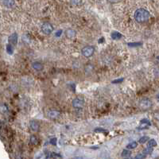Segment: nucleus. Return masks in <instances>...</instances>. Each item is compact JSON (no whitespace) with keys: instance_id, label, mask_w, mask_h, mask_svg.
<instances>
[{"instance_id":"2","label":"nucleus","mask_w":159,"mask_h":159,"mask_svg":"<svg viewBox=\"0 0 159 159\" xmlns=\"http://www.w3.org/2000/svg\"><path fill=\"white\" fill-rule=\"evenodd\" d=\"M139 107L142 110H148L152 108V102L148 98H142L139 100Z\"/></svg>"},{"instance_id":"28","label":"nucleus","mask_w":159,"mask_h":159,"mask_svg":"<svg viewBox=\"0 0 159 159\" xmlns=\"http://www.w3.org/2000/svg\"><path fill=\"white\" fill-rule=\"evenodd\" d=\"M62 30H57V33H56V37H61V35L62 34Z\"/></svg>"},{"instance_id":"22","label":"nucleus","mask_w":159,"mask_h":159,"mask_svg":"<svg viewBox=\"0 0 159 159\" xmlns=\"http://www.w3.org/2000/svg\"><path fill=\"white\" fill-rule=\"evenodd\" d=\"M149 141V138L147 137V136H143V137H142V138H140L139 139V143L140 144H143V143H146V142H148Z\"/></svg>"},{"instance_id":"31","label":"nucleus","mask_w":159,"mask_h":159,"mask_svg":"<svg viewBox=\"0 0 159 159\" xmlns=\"http://www.w3.org/2000/svg\"><path fill=\"white\" fill-rule=\"evenodd\" d=\"M157 59H158V60H159V56H158V57H157Z\"/></svg>"},{"instance_id":"27","label":"nucleus","mask_w":159,"mask_h":159,"mask_svg":"<svg viewBox=\"0 0 159 159\" xmlns=\"http://www.w3.org/2000/svg\"><path fill=\"white\" fill-rule=\"evenodd\" d=\"M71 2L74 5H80L81 3V0H71Z\"/></svg>"},{"instance_id":"29","label":"nucleus","mask_w":159,"mask_h":159,"mask_svg":"<svg viewBox=\"0 0 159 159\" xmlns=\"http://www.w3.org/2000/svg\"><path fill=\"white\" fill-rule=\"evenodd\" d=\"M104 38H103V37H102V38L100 39V40H99V43L104 42Z\"/></svg>"},{"instance_id":"1","label":"nucleus","mask_w":159,"mask_h":159,"mask_svg":"<svg viewBox=\"0 0 159 159\" xmlns=\"http://www.w3.org/2000/svg\"><path fill=\"white\" fill-rule=\"evenodd\" d=\"M134 17V19L137 22L144 23L150 18V13H149L148 11H146V9L139 8L135 11Z\"/></svg>"},{"instance_id":"13","label":"nucleus","mask_w":159,"mask_h":159,"mask_svg":"<svg viewBox=\"0 0 159 159\" xmlns=\"http://www.w3.org/2000/svg\"><path fill=\"white\" fill-rule=\"evenodd\" d=\"M122 36H123V35L118 31L112 32L111 34V38L114 39V40H119V39H120V38H122Z\"/></svg>"},{"instance_id":"8","label":"nucleus","mask_w":159,"mask_h":159,"mask_svg":"<svg viewBox=\"0 0 159 159\" xmlns=\"http://www.w3.org/2000/svg\"><path fill=\"white\" fill-rule=\"evenodd\" d=\"M60 111L57 110H50L48 112V117L51 119H56L60 116Z\"/></svg>"},{"instance_id":"5","label":"nucleus","mask_w":159,"mask_h":159,"mask_svg":"<svg viewBox=\"0 0 159 159\" xmlns=\"http://www.w3.org/2000/svg\"><path fill=\"white\" fill-rule=\"evenodd\" d=\"M72 104L75 109H82L84 106V100L82 97H76L72 100Z\"/></svg>"},{"instance_id":"9","label":"nucleus","mask_w":159,"mask_h":159,"mask_svg":"<svg viewBox=\"0 0 159 159\" xmlns=\"http://www.w3.org/2000/svg\"><path fill=\"white\" fill-rule=\"evenodd\" d=\"M18 38V34H16V33H14V34H12L11 36L9 37V42L11 43V45H17Z\"/></svg>"},{"instance_id":"12","label":"nucleus","mask_w":159,"mask_h":159,"mask_svg":"<svg viewBox=\"0 0 159 159\" xmlns=\"http://www.w3.org/2000/svg\"><path fill=\"white\" fill-rule=\"evenodd\" d=\"M3 4L7 8H11L15 6V0H3Z\"/></svg>"},{"instance_id":"11","label":"nucleus","mask_w":159,"mask_h":159,"mask_svg":"<svg viewBox=\"0 0 159 159\" xmlns=\"http://www.w3.org/2000/svg\"><path fill=\"white\" fill-rule=\"evenodd\" d=\"M32 68H34V70H36V71H41V70L44 68V66L40 62H34V63L32 64Z\"/></svg>"},{"instance_id":"24","label":"nucleus","mask_w":159,"mask_h":159,"mask_svg":"<svg viewBox=\"0 0 159 159\" xmlns=\"http://www.w3.org/2000/svg\"><path fill=\"white\" fill-rule=\"evenodd\" d=\"M146 157V154H145L144 153H141V154H138V155H136L135 158L142 159V158H145Z\"/></svg>"},{"instance_id":"4","label":"nucleus","mask_w":159,"mask_h":159,"mask_svg":"<svg viewBox=\"0 0 159 159\" xmlns=\"http://www.w3.org/2000/svg\"><path fill=\"white\" fill-rule=\"evenodd\" d=\"M41 30L42 31V33L44 34H46V35H49L53 33L54 28H53V25L49 22H45L42 24L41 27Z\"/></svg>"},{"instance_id":"26","label":"nucleus","mask_w":159,"mask_h":159,"mask_svg":"<svg viewBox=\"0 0 159 159\" xmlns=\"http://www.w3.org/2000/svg\"><path fill=\"white\" fill-rule=\"evenodd\" d=\"M57 138H51L50 139V144L53 145V146H56L57 145Z\"/></svg>"},{"instance_id":"20","label":"nucleus","mask_w":159,"mask_h":159,"mask_svg":"<svg viewBox=\"0 0 159 159\" xmlns=\"http://www.w3.org/2000/svg\"><path fill=\"white\" fill-rule=\"evenodd\" d=\"M30 143L32 145H37V143H38V138H37L36 136L32 135L30 137Z\"/></svg>"},{"instance_id":"10","label":"nucleus","mask_w":159,"mask_h":159,"mask_svg":"<svg viewBox=\"0 0 159 159\" xmlns=\"http://www.w3.org/2000/svg\"><path fill=\"white\" fill-rule=\"evenodd\" d=\"M30 127L33 131H38L39 129V123L36 120H31L30 123Z\"/></svg>"},{"instance_id":"19","label":"nucleus","mask_w":159,"mask_h":159,"mask_svg":"<svg viewBox=\"0 0 159 159\" xmlns=\"http://www.w3.org/2000/svg\"><path fill=\"white\" fill-rule=\"evenodd\" d=\"M147 146L154 147V146H157V142H156L154 139H150L148 142H147Z\"/></svg>"},{"instance_id":"15","label":"nucleus","mask_w":159,"mask_h":159,"mask_svg":"<svg viewBox=\"0 0 159 159\" xmlns=\"http://www.w3.org/2000/svg\"><path fill=\"white\" fill-rule=\"evenodd\" d=\"M6 53H8V54H10V55L13 54V53H14V49H13L12 45H11V43H9V44L6 45Z\"/></svg>"},{"instance_id":"3","label":"nucleus","mask_w":159,"mask_h":159,"mask_svg":"<svg viewBox=\"0 0 159 159\" xmlns=\"http://www.w3.org/2000/svg\"><path fill=\"white\" fill-rule=\"evenodd\" d=\"M95 53V48L91 45H87L81 49V53L84 57H90Z\"/></svg>"},{"instance_id":"30","label":"nucleus","mask_w":159,"mask_h":159,"mask_svg":"<svg viewBox=\"0 0 159 159\" xmlns=\"http://www.w3.org/2000/svg\"><path fill=\"white\" fill-rule=\"evenodd\" d=\"M108 1H109V2H115L116 0H108Z\"/></svg>"},{"instance_id":"14","label":"nucleus","mask_w":159,"mask_h":159,"mask_svg":"<svg viewBox=\"0 0 159 159\" xmlns=\"http://www.w3.org/2000/svg\"><path fill=\"white\" fill-rule=\"evenodd\" d=\"M57 157L61 158L62 156L61 154H57V153L54 152L49 153V154L46 156V158H57Z\"/></svg>"},{"instance_id":"18","label":"nucleus","mask_w":159,"mask_h":159,"mask_svg":"<svg viewBox=\"0 0 159 159\" xmlns=\"http://www.w3.org/2000/svg\"><path fill=\"white\" fill-rule=\"evenodd\" d=\"M131 154V152L130 151H128V149H127V150H123V153H122V157H130Z\"/></svg>"},{"instance_id":"6","label":"nucleus","mask_w":159,"mask_h":159,"mask_svg":"<svg viewBox=\"0 0 159 159\" xmlns=\"http://www.w3.org/2000/svg\"><path fill=\"white\" fill-rule=\"evenodd\" d=\"M151 125V122L146 119H143L142 120L140 121V126L138 127V129L140 130H143V129H146L148 128V127Z\"/></svg>"},{"instance_id":"25","label":"nucleus","mask_w":159,"mask_h":159,"mask_svg":"<svg viewBox=\"0 0 159 159\" xmlns=\"http://www.w3.org/2000/svg\"><path fill=\"white\" fill-rule=\"evenodd\" d=\"M124 81V78H119V79H117V80H114V81H112L113 84H120V83H122L123 81Z\"/></svg>"},{"instance_id":"21","label":"nucleus","mask_w":159,"mask_h":159,"mask_svg":"<svg viewBox=\"0 0 159 159\" xmlns=\"http://www.w3.org/2000/svg\"><path fill=\"white\" fill-rule=\"evenodd\" d=\"M142 42H129L127 43V45L130 47H138L142 45Z\"/></svg>"},{"instance_id":"23","label":"nucleus","mask_w":159,"mask_h":159,"mask_svg":"<svg viewBox=\"0 0 159 159\" xmlns=\"http://www.w3.org/2000/svg\"><path fill=\"white\" fill-rule=\"evenodd\" d=\"M95 132H97V133H107L108 132V131L105 129H104V128H101V127H98V128H96V129H95V131H94Z\"/></svg>"},{"instance_id":"17","label":"nucleus","mask_w":159,"mask_h":159,"mask_svg":"<svg viewBox=\"0 0 159 159\" xmlns=\"http://www.w3.org/2000/svg\"><path fill=\"white\" fill-rule=\"evenodd\" d=\"M137 146H138V143H137V142H132L127 145V149H128V150H132V149H135Z\"/></svg>"},{"instance_id":"16","label":"nucleus","mask_w":159,"mask_h":159,"mask_svg":"<svg viewBox=\"0 0 159 159\" xmlns=\"http://www.w3.org/2000/svg\"><path fill=\"white\" fill-rule=\"evenodd\" d=\"M153 151H154V147H152V146H146V148L144 149V151H143V152L145 154H151V153L153 152Z\"/></svg>"},{"instance_id":"7","label":"nucleus","mask_w":159,"mask_h":159,"mask_svg":"<svg viewBox=\"0 0 159 159\" xmlns=\"http://www.w3.org/2000/svg\"><path fill=\"white\" fill-rule=\"evenodd\" d=\"M65 37L68 39H73L76 36V31L73 29H68L65 31Z\"/></svg>"}]
</instances>
